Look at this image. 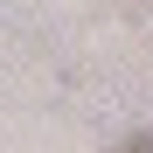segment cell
I'll return each mask as SVG.
<instances>
[{"instance_id":"6da1fadb","label":"cell","mask_w":153,"mask_h":153,"mask_svg":"<svg viewBox=\"0 0 153 153\" xmlns=\"http://www.w3.org/2000/svg\"><path fill=\"white\" fill-rule=\"evenodd\" d=\"M111 153H153V125H146V132H132V139H118Z\"/></svg>"}]
</instances>
